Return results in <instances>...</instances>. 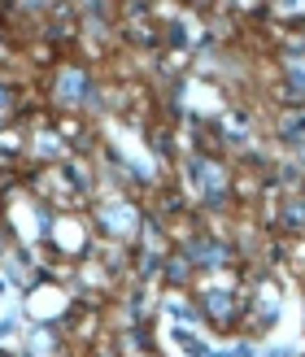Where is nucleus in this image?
<instances>
[{
	"instance_id": "f257e3e1",
	"label": "nucleus",
	"mask_w": 305,
	"mask_h": 357,
	"mask_svg": "<svg viewBox=\"0 0 305 357\" xmlns=\"http://www.w3.org/2000/svg\"><path fill=\"white\" fill-rule=\"evenodd\" d=\"M79 92H83V79L79 75H66L61 79V96H79Z\"/></svg>"
},
{
	"instance_id": "f03ea898",
	"label": "nucleus",
	"mask_w": 305,
	"mask_h": 357,
	"mask_svg": "<svg viewBox=\"0 0 305 357\" xmlns=\"http://www.w3.org/2000/svg\"><path fill=\"white\" fill-rule=\"evenodd\" d=\"M271 357H288V353H271Z\"/></svg>"
}]
</instances>
